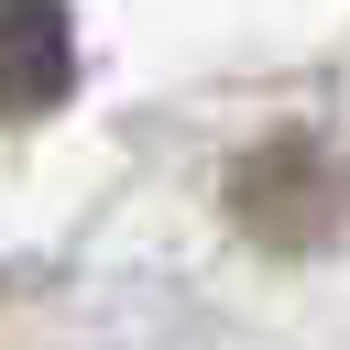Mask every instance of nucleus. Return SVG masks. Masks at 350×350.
<instances>
[{"mask_svg":"<svg viewBox=\"0 0 350 350\" xmlns=\"http://www.w3.org/2000/svg\"><path fill=\"white\" fill-rule=\"evenodd\" d=\"M66 88V22L44 0H0V109H33Z\"/></svg>","mask_w":350,"mask_h":350,"instance_id":"obj_1","label":"nucleus"}]
</instances>
